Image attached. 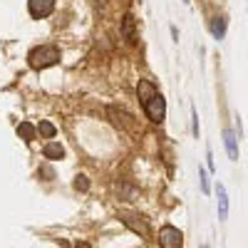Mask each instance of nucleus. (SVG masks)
Segmentation results:
<instances>
[{"mask_svg": "<svg viewBox=\"0 0 248 248\" xmlns=\"http://www.w3.org/2000/svg\"><path fill=\"white\" fill-rule=\"evenodd\" d=\"M28 60L32 70H45V67H52L55 62H60V50L55 45H40L28 55Z\"/></svg>", "mask_w": 248, "mask_h": 248, "instance_id": "f257e3e1", "label": "nucleus"}, {"mask_svg": "<svg viewBox=\"0 0 248 248\" xmlns=\"http://www.w3.org/2000/svg\"><path fill=\"white\" fill-rule=\"evenodd\" d=\"M144 112L149 114L152 122H164V114H167V99L161 97V92H156L154 97H149L144 102Z\"/></svg>", "mask_w": 248, "mask_h": 248, "instance_id": "f03ea898", "label": "nucleus"}, {"mask_svg": "<svg viewBox=\"0 0 248 248\" xmlns=\"http://www.w3.org/2000/svg\"><path fill=\"white\" fill-rule=\"evenodd\" d=\"M159 246L161 248H181L184 246V233L174 226H164L159 231Z\"/></svg>", "mask_w": 248, "mask_h": 248, "instance_id": "7ed1b4c3", "label": "nucleus"}, {"mask_svg": "<svg viewBox=\"0 0 248 248\" xmlns=\"http://www.w3.org/2000/svg\"><path fill=\"white\" fill-rule=\"evenodd\" d=\"M119 218H122L124 226H129L134 233H139V236H144V238H149V226H147V221H144L141 216L129 214V211H119Z\"/></svg>", "mask_w": 248, "mask_h": 248, "instance_id": "20e7f679", "label": "nucleus"}, {"mask_svg": "<svg viewBox=\"0 0 248 248\" xmlns=\"http://www.w3.org/2000/svg\"><path fill=\"white\" fill-rule=\"evenodd\" d=\"M109 117H112V122L117 124V127L127 129V132H137L134 117H132L129 112H124V109H117V107H109Z\"/></svg>", "mask_w": 248, "mask_h": 248, "instance_id": "39448f33", "label": "nucleus"}, {"mask_svg": "<svg viewBox=\"0 0 248 248\" xmlns=\"http://www.w3.org/2000/svg\"><path fill=\"white\" fill-rule=\"evenodd\" d=\"M28 10L32 17H47L55 10V0H28Z\"/></svg>", "mask_w": 248, "mask_h": 248, "instance_id": "423d86ee", "label": "nucleus"}, {"mask_svg": "<svg viewBox=\"0 0 248 248\" xmlns=\"http://www.w3.org/2000/svg\"><path fill=\"white\" fill-rule=\"evenodd\" d=\"M216 196H218V218L226 221V216H229V196H226L223 184L216 186Z\"/></svg>", "mask_w": 248, "mask_h": 248, "instance_id": "0eeeda50", "label": "nucleus"}, {"mask_svg": "<svg viewBox=\"0 0 248 248\" xmlns=\"http://www.w3.org/2000/svg\"><path fill=\"white\" fill-rule=\"evenodd\" d=\"M122 35L127 43H137V30H134V15H127L122 23Z\"/></svg>", "mask_w": 248, "mask_h": 248, "instance_id": "6e6552de", "label": "nucleus"}, {"mask_svg": "<svg viewBox=\"0 0 248 248\" xmlns=\"http://www.w3.org/2000/svg\"><path fill=\"white\" fill-rule=\"evenodd\" d=\"M223 144H226V149H229V156L236 161V159H238V144H236V134H233L231 129L223 132Z\"/></svg>", "mask_w": 248, "mask_h": 248, "instance_id": "1a4fd4ad", "label": "nucleus"}, {"mask_svg": "<svg viewBox=\"0 0 248 248\" xmlns=\"http://www.w3.org/2000/svg\"><path fill=\"white\" fill-rule=\"evenodd\" d=\"M137 92H139V99H141V105L147 102L149 97H154L156 94V87L152 85L149 79H139V87H137Z\"/></svg>", "mask_w": 248, "mask_h": 248, "instance_id": "9d476101", "label": "nucleus"}, {"mask_svg": "<svg viewBox=\"0 0 248 248\" xmlns=\"http://www.w3.org/2000/svg\"><path fill=\"white\" fill-rule=\"evenodd\" d=\"M43 154H45V159H62L65 156V149H62V144H57V141H47L45 144V149H43Z\"/></svg>", "mask_w": 248, "mask_h": 248, "instance_id": "9b49d317", "label": "nucleus"}, {"mask_svg": "<svg viewBox=\"0 0 248 248\" xmlns=\"http://www.w3.org/2000/svg\"><path fill=\"white\" fill-rule=\"evenodd\" d=\"M17 134H20V137H23L25 141H32L37 132H35V127H32V124H30V122H20V124H17Z\"/></svg>", "mask_w": 248, "mask_h": 248, "instance_id": "f8f14e48", "label": "nucleus"}, {"mask_svg": "<svg viewBox=\"0 0 248 248\" xmlns=\"http://www.w3.org/2000/svg\"><path fill=\"white\" fill-rule=\"evenodd\" d=\"M211 32H214V37H216V40H223V35H226V20H223V17H214V23H211Z\"/></svg>", "mask_w": 248, "mask_h": 248, "instance_id": "ddd939ff", "label": "nucleus"}, {"mask_svg": "<svg viewBox=\"0 0 248 248\" xmlns=\"http://www.w3.org/2000/svg\"><path fill=\"white\" fill-rule=\"evenodd\" d=\"M35 132H40V134H43L45 139H52V137L57 134V129H55V124H52V122H40Z\"/></svg>", "mask_w": 248, "mask_h": 248, "instance_id": "4468645a", "label": "nucleus"}, {"mask_svg": "<svg viewBox=\"0 0 248 248\" xmlns=\"http://www.w3.org/2000/svg\"><path fill=\"white\" fill-rule=\"evenodd\" d=\"M75 189H77V191H87V189H90V181H87V176H82V174H79V176L75 179Z\"/></svg>", "mask_w": 248, "mask_h": 248, "instance_id": "2eb2a0df", "label": "nucleus"}, {"mask_svg": "<svg viewBox=\"0 0 248 248\" xmlns=\"http://www.w3.org/2000/svg\"><path fill=\"white\" fill-rule=\"evenodd\" d=\"M199 179H201V189H203V194H209V191H211V186H209V176H206L203 169H199Z\"/></svg>", "mask_w": 248, "mask_h": 248, "instance_id": "dca6fc26", "label": "nucleus"}, {"mask_svg": "<svg viewBox=\"0 0 248 248\" xmlns=\"http://www.w3.org/2000/svg\"><path fill=\"white\" fill-rule=\"evenodd\" d=\"M191 119H194V137H199V114H196V109H191Z\"/></svg>", "mask_w": 248, "mask_h": 248, "instance_id": "f3484780", "label": "nucleus"}, {"mask_svg": "<svg viewBox=\"0 0 248 248\" xmlns=\"http://www.w3.org/2000/svg\"><path fill=\"white\" fill-rule=\"evenodd\" d=\"M75 248H92V246H90V243H87V241H79V243H77V246H75Z\"/></svg>", "mask_w": 248, "mask_h": 248, "instance_id": "a211bd4d", "label": "nucleus"}, {"mask_svg": "<svg viewBox=\"0 0 248 248\" xmlns=\"http://www.w3.org/2000/svg\"><path fill=\"white\" fill-rule=\"evenodd\" d=\"M184 3H189V0H184Z\"/></svg>", "mask_w": 248, "mask_h": 248, "instance_id": "6ab92c4d", "label": "nucleus"}, {"mask_svg": "<svg viewBox=\"0 0 248 248\" xmlns=\"http://www.w3.org/2000/svg\"><path fill=\"white\" fill-rule=\"evenodd\" d=\"M203 248H209V246H203Z\"/></svg>", "mask_w": 248, "mask_h": 248, "instance_id": "aec40b11", "label": "nucleus"}]
</instances>
